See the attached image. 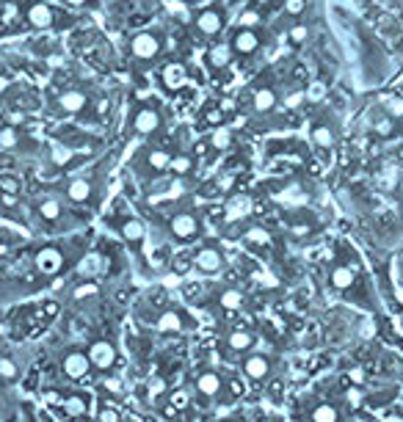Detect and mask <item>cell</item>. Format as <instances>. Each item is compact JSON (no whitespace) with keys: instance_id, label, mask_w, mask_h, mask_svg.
<instances>
[{"instance_id":"12","label":"cell","mask_w":403,"mask_h":422,"mask_svg":"<svg viewBox=\"0 0 403 422\" xmlns=\"http://www.w3.org/2000/svg\"><path fill=\"white\" fill-rule=\"evenodd\" d=\"M86 356L91 361V370H100V373H106L111 376L113 373V367L119 364V345L113 342V339H94L91 345H88V351H86Z\"/></svg>"},{"instance_id":"5","label":"cell","mask_w":403,"mask_h":422,"mask_svg":"<svg viewBox=\"0 0 403 422\" xmlns=\"http://www.w3.org/2000/svg\"><path fill=\"white\" fill-rule=\"evenodd\" d=\"M191 398L199 408H218L240 395V384L235 373L221 361H202L191 373Z\"/></svg>"},{"instance_id":"32","label":"cell","mask_w":403,"mask_h":422,"mask_svg":"<svg viewBox=\"0 0 403 422\" xmlns=\"http://www.w3.org/2000/svg\"><path fill=\"white\" fill-rule=\"evenodd\" d=\"M97 422H125V414H122V408H116V406H100V411H97Z\"/></svg>"},{"instance_id":"43","label":"cell","mask_w":403,"mask_h":422,"mask_svg":"<svg viewBox=\"0 0 403 422\" xmlns=\"http://www.w3.org/2000/svg\"><path fill=\"white\" fill-rule=\"evenodd\" d=\"M6 88H9V81H6L3 75H0V91H6Z\"/></svg>"},{"instance_id":"28","label":"cell","mask_w":403,"mask_h":422,"mask_svg":"<svg viewBox=\"0 0 403 422\" xmlns=\"http://www.w3.org/2000/svg\"><path fill=\"white\" fill-rule=\"evenodd\" d=\"M36 212L42 215L44 221H58V218L64 215V205H61L58 199H42L39 207H36Z\"/></svg>"},{"instance_id":"18","label":"cell","mask_w":403,"mask_h":422,"mask_svg":"<svg viewBox=\"0 0 403 422\" xmlns=\"http://www.w3.org/2000/svg\"><path fill=\"white\" fill-rule=\"evenodd\" d=\"M36 268L42 271L44 276H56L64 271V252L58 246H44L36 254Z\"/></svg>"},{"instance_id":"41","label":"cell","mask_w":403,"mask_h":422,"mask_svg":"<svg viewBox=\"0 0 403 422\" xmlns=\"http://www.w3.org/2000/svg\"><path fill=\"white\" fill-rule=\"evenodd\" d=\"M130 422H160L158 417H149V414H138V417H130Z\"/></svg>"},{"instance_id":"9","label":"cell","mask_w":403,"mask_h":422,"mask_svg":"<svg viewBox=\"0 0 403 422\" xmlns=\"http://www.w3.org/2000/svg\"><path fill=\"white\" fill-rule=\"evenodd\" d=\"M238 376L243 379L246 386H271V381H282V356L271 348H260L249 351L243 359L235 364Z\"/></svg>"},{"instance_id":"13","label":"cell","mask_w":403,"mask_h":422,"mask_svg":"<svg viewBox=\"0 0 403 422\" xmlns=\"http://www.w3.org/2000/svg\"><path fill=\"white\" fill-rule=\"evenodd\" d=\"M240 240H243L246 249H249L252 254H257V257H268L276 246L271 230H265L262 224H246L243 232H240Z\"/></svg>"},{"instance_id":"40","label":"cell","mask_w":403,"mask_h":422,"mask_svg":"<svg viewBox=\"0 0 403 422\" xmlns=\"http://www.w3.org/2000/svg\"><path fill=\"white\" fill-rule=\"evenodd\" d=\"M0 188L6 190V193H17V190H20V185H17L14 180H9V177H6V180H0Z\"/></svg>"},{"instance_id":"34","label":"cell","mask_w":403,"mask_h":422,"mask_svg":"<svg viewBox=\"0 0 403 422\" xmlns=\"http://www.w3.org/2000/svg\"><path fill=\"white\" fill-rule=\"evenodd\" d=\"M17 141H20V135H17L14 127H3L0 130V147H14Z\"/></svg>"},{"instance_id":"16","label":"cell","mask_w":403,"mask_h":422,"mask_svg":"<svg viewBox=\"0 0 403 422\" xmlns=\"http://www.w3.org/2000/svg\"><path fill=\"white\" fill-rule=\"evenodd\" d=\"M174 158V149L163 147V144H155L144 152V169H147V177H160L169 171V163Z\"/></svg>"},{"instance_id":"39","label":"cell","mask_w":403,"mask_h":422,"mask_svg":"<svg viewBox=\"0 0 403 422\" xmlns=\"http://www.w3.org/2000/svg\"><path fill=\"white\" fill-rule=\"evenodd\" d=\"M285 11H287L290 17H298V14L304 11V0H285Z\"/></svg>"},{"instance_id":"44","label":"cell","mask_w":403,"mask_h":422,"mask_svg":"<svg viewBox=\"0 0 403 422\" xmlns=\"http://www.w3.org/2000/svg\"><path fill=\"white\" fill-rule=\"evenodd\" d=\"M64 3H69V6H83L86 0H64Z\"/></svg>"},{"instance_id":"22","label":"cell","mask_w":403,"mask_h":422,"mask_svg":"<svg viewBox=\"0 0 403 422\" xmlns=\"http://www.w3.org/2000/svg\"><path fill=\"white\" fill-rule=\"evenodd\" d=\"M230 61H233V47H230V42L213 44L210 50L205 53V63H208V69H210V72H221V69H227Z\"/></svg>"},{"instance_id":"35","label":"cell","mask_w":403,"mask_h":422,"mask_svg":"<svg viewBox=\"0 0 403 422\" xmlns=\"http://www.w3.org/2000/svg\"><path fill=\"white\" fill-rule=\"evenodd\" d=\"M373 130H376L379 135H392V119H389V116L373 119Z\"/></svg>"},{"instance_id":"14","label":"cell","mask_w":403,"mask_h":422,"mask_svg":"<svg viewBox=\"0 0 403 422\" xmlns=\"http://www.w3.org/2000/svg\"><path fill=\"white\" fill-rule=\"evenodd\" d=\"M160 50H163V42H160V36L158 34H136L133 39H130V53H133V58H138V61H155L158 56H160Z\"/></svg>"},{"instance_id":"8","label":"cell","mask_w":403,"mask_h":422,"mask_svg":"<svg viewBox=\"0 0 403 422\" xmlns=\"http://www.w3.org/2000/svg\"><path fill=\"white\" fill-rule=\"evenodd\" d=\"M160 235L174 243V246H183V249H191L199 240H205V218L202 212L193 210V207H174L171 212H166V218L160 221Z\"/></svg>"},{"instance_id":"4","label":"cell","mask_w":403,"mask_h":422,"mask_svg":"<svg viewBox=\"0 0 403 422\" xmlns=\"http://www.w3.org/2000/svg\"><path fill=\"white\" fill-rule=\"evenodd\" d=\"M138 320L149 326L160 337H183L193 334L202 326V317L180 298H171L166 290H152V296L144 301V312H138Z\"/></svg>"},{"instance_id":"6","label":"cell","mask_w":403,"mask_h":422,"mask_svg":"<svg viewBox=\"0 0 403 422\" xmlns=\"http://www.w3.org/2000/svg\"><path fill=\"white\" fill-rule=\"evenodd\" d=\"M230 259H227V252L218 240H199L196 246H191L188 257L180 262H174V271L180 276H191L193 282H210V279H221L224 271H227Z\"/></svg>"},{"instance_id":"23","label":"cell","mask_w":403,"mask_h":422,"mask_svg":"<svg viewBox=\"0 0 403 422\" xmlns=\"http://www.w3.org/2000/svg\"><path fill=\"white\" fill-rule=\"evenodd\" d=\"M310 138H312L315 149H323V152H329V149L335 147V141H337V135H335V130H332L329 122H312Z\"/></svg>"},{"instance_id":"1","label":"cell","mask_w":403,"mask_h":422,"mask_svg":"<svg viewBox=\"0 0 403 422\" xmlns=\"http://www.w3.org/2000/svg\"><path fill=\"white\" fill-rule=\"evenodd\" d=\"M323 279L332 296H337L342 304H351L370 315H382V296L373 274L351 243L335 246V254L323 265Z\"/></svg>"},{"instance_id":"26","label":"cell","mask_w":403,"mask_h":422,"mask_svg":"<svg viewBox=\"0 0 403 422\" xmlns=\"http://www.w3.org/2000/svg\"><path fill=\"white\" fill-rule=\"evenodd\" d=\"M193 166H196V160H193L191 152H174V158L169 163V174H174V177H191Z\"/></svg>"},{"instance_id":"37","label":"cell","mask_w":403,"mask_h":422,"mask_svg":"<svg viewBox=\"0 0 403 422\" xmlns=\"http://www.w3.org/2000/svg\"><path fill=\"white\" fill-rule=\"evenodd\" d=\"M0 376L9 381L17 379V364H14L11 359H0Z\"/></svg>"},{"instance_id":"3","label":"cell","mask_w":403,"mask_h":422,"mask_svg":"<svg viewBox=\"0 0 403 422\" xmlns=\"http://www.w3.org/2000/svg\"><path fill=\"white\" fill-rule=\"evenodd\" d=\"M199 293L185 301L199 317H210L215 326L235 323L252 309V296L230 279H210V282H196Z\"/></svg>"},{"instance_id":"33","label":"cell","mask_w":403,"mask_h":422,"mask_svg":"<svg viewBox=\"0 0 403 422\" xmlns=\"http://www.w3.org/2000/svg\"><path fill=\"white\" fill-rule=\"evenodd\" d=\"M323 97H326V83L312 81V83L307 86V100H310V103H320Z\"/></svg>"},{"instance_id":"45","label":"cell","mask_w":403,"mask_h":422,"mask_svg":"<svg viewBox=\"0 0 403 422\" xmlns=\"http://www.w3.org/2000/svg\"><path fill=\"white\" fill-rule=\"evenodd\" d=\"M221 422H230V420H221Z\"/></svg>"},{"instance_id":"27","label":"cell","mask_w":403,"mask_h":422,"mask_svg":"<svg viewBox=\"0 0 403 422\" xmlns=\"http://www.w3.org/2000/svg\"><path fill=\"white\" fill-rule=\"evenodd\" d=\"M61 408H64V414H69V417H83L86 411H88V398H83V395L61 398Z\"/></svg>"},{"instance_id":"30","label":"cell","mask_w":403,"mask_h":422,"mask_svg":"<svg viewBox=\"0 0 403 422\" xmlns=\"http://www.w3.org/2000/svg\"><path fill=\"white\" fill-rule=\"evenodd\" d=\"M75 160V149L72 147H64V144H56V147L50 149V163L53 166H58V169H64Z\"/></svg>"},{"instance_id":"15","label":"cell","mask_w":403,"mask_h":422,"mask_svg":"<svg viewBox=\"0 0 403 422\" xmlns=\"http://www.w3.org/2000/svg\"><path fill=\"white\" fill-rule=\"evenodd\" d=\"M64 196L72 205H88V202H94L97 199V182H94V177H72L66 182Z\"/></svg>"},{"instance_id":"25","label":"cell","mask_w":403,"mask_h":422,"mask_svg":"<svg viewBox=\"0 0 403 422\" xmlns=\"http://www.w3.org/2000/svg\"><path fill=\"white\" fill-rule=\"evenodd\" d=\"M56 20V14H53V9L47 6V3H34L31 9H28V22L34 25V28H50Z\"/></svg>"},{"instance_id":"11","label":"cell","mask_w":403,"mask_h":422,"mask_svg":"<svg viewBox=\"0 0 403 422\" xmlns=\"http://www.w3.org/2000/svg\"><path fill=\"white\" fill-rule=\"evenodd\" d=\"M166 125V116H163V110L155 106V103H147V106H138L133 110V116H130V130H133V135H138V138H152V135H158L160 130Z\"/></svg>"},{"instance_id":"17","label":"cell","mask_w":403,"mask_h":422,"mask_svg":"<svg viewBox=\"0 0 403 422\" xmlns=\"http://www.w3.org/2000/svg\"><path fill=\"white\" fill-rule=\"evenodd\" d=\"M249 108H252L255 116H265V113L276 110L279 108V94H276L274 86H257L252 91V97H249Z\"/></svg>"},{"instance_id":"19","label":"cell","mask_w":403,"mask_h":422,"mask_svg":"<svg viewBox=\"0 0 403 422\" xmlns=\"http://www.w3.org/2000/svg\"><path fill=\"white\" fill-rule=\"evenodd\" d=\"M61 370H64L66 379L72 381H83L88 373H91V361L86 356L83 351H72V354H66L64 361H61Z\"/></svg>"},{"instance_id":"2","label":"cell","mask_w":403,"mask_h":422,"mask_svg":"<svg viewBox=\"0 0 403 422\" xmlns=\"http://www.w3.org/2000/svg\"><path fill=\"white\" fill-rule=\"evenodd\" d=\"M290 422H357L340 379H323L290 401Z\"/></svg>"},{"instance_id":"42","label":"cell","mask_w":403,"mask_h":422,"mask_svg":"<svg viewBox=\"0 0 403 422\" xmlns=\"http://www.w3.org/2000/svg\"><path fill=\"white\" fill-rule=\"evenodd\" d=\"M208 122H210V125H218V122H221V113H218V110H210V113H208Z\"/></svg>"},{"instance_id":"24","label":"cell","mask_w":403,"mask_h":422,"mask_svg":"<svg viewBox=\"0 0 403 422\" xmlns=\"http://www.w3.org/2000/svg\"><path fill=\"white\" fill-rule=\"evenodd\" d=\"M86 106H88V97H86L81 88H69V91H64V94L58 97V108H61L64 113H81Z\"/></svg>"},{"instance_id":"7","label":"cell","mask_w":403,"mask_h":422,"mask_svg":"<svg viewBox=\"0 0 403 422\" xmlns=\"http://www.w3.org/2000/svg\"><path fill=\"white\" fill-rule=\"evenodd\" d=\"M257 345H260V334H257V329L252 323L235 320V323L218 326V334H215V356H218L221 364L235 367L249 351H255Z\"/></svg>"},{"instance_id":"21","label":"cell","mask_w":403,"mask_h":422,"mask_svg":"<svg viewBox=\"0 0 403 422\" xmlns=\"http://www.w3.org/2000/svg\"><path fill=\"white\" fill-rule=\"evenodd\" d=\"M260 42H262V39H260V34H257V31H252V28H240V31H235L230 47H233V53L252 56V53L260 50Z\"/></svg>"},{"instance_id":"20","label":"cell","mask_w":403,"mask_h":422,"mask_svg":"<svg viewBox=\"0 0 403 422\" xmlns=\"http://www.w3.org/2000/svg\"><path fill=\"white\" fill-rule=\"evenodd\" d=\"M221 28H224V14H221V9H205V11L196 14V31H199L202 36H218Z\"/></svg>"},{"instance_id":"36","label":"cell","mask_w":403,"mask_h":422,"mask_svg":"<svg viewBox=\"0 0 403 422\" xmlns=\"http://www.w3.org/2000/svg\"><path fill=\"white\" fill-rule=\"evenodd\" d=\"M287 36H290V42L293 44H304L307 42V36H310V31H307V25H293Z\"/></svg>"},{"instance_id":"38","label":"cell","mask_w":403,"mask_h":422,"mask_svg":"<svg viewBox=\"0 0 403 422\" xmlns=\"http://www.w3.org/2000/svg\"><path fill=\"white\" fill-rule=\"evenodd\" d=\"M257 25H260L257 11H243V17H240V28H252V31H255Z\"/></svg>"},{"instance_id":"10","label":"cell","mask_w":403,"mask_h":422,"mask_svg":"<svg viewBox=\"0 0 403 422\" xmlns=\"http://www.w3.org/2000/svg\"><path fill=\"white\" fill-rule=\"evenodd\" d=\"M111 227L113 232L122 237V243L128 246L130 252L136 254V259L141 265H149L147 259V240H149V227L136 215V212L119 210L113 218H111Z\"/></svg>"},{"instance_id":"29","label":"cell","mask_w":403,"mask_h":422,"mask_svg":"<svg viewBox=\"0 0 403 422\" xmlns=\"http://www.w3.org/2000/svg\"><path fill=\"white\" fill-rule=\"evenodd\" d=\"M382 108H384V116H389L392 122L403 119V97H398V94H384Z\"/></svg>"},{"instance_id":"31","label":"cell","mask_w":403,"mask_h":422,"mask_svg":"<svg viewBox=\"0 0 403 422\" xmlns=\"http://www.w3.org/2000/svg\"><path fill=\"white\" fill-rule=\"evenodd\" d=\"M163 83L169 86V88H180V86L185 83V66L169 63V66L163 69Z\"/></svg>"}]
</instances>
